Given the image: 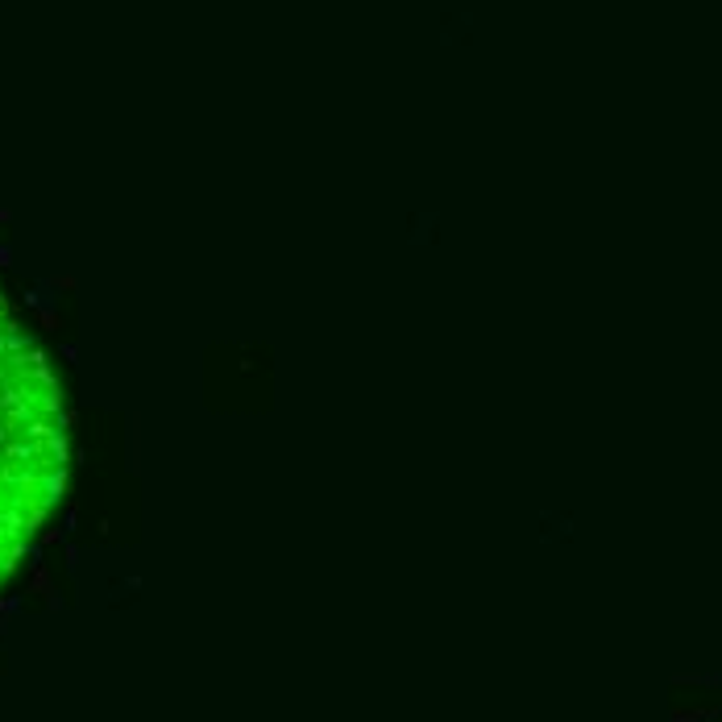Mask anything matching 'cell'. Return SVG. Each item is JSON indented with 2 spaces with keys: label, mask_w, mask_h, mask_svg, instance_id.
Wrapping results in <instances>:
<instances>
[{
  "label": "cell",
  "mask_w": 722,
  "mask_h": 722,
  "mask_svg": "<svg viewBox=\"0 0 722 722\" xmlns=\"http://www.w3.org/2000/svg\"><path fill=\"white\" fill-rule=\"evenodd\" d=\"M67 424L59 374L0 295V581L67 490Z\"/></svg>",
  "instance_id": "obj_1"
}]
</instances>
